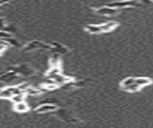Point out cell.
<instances>
[{"instance_id": "6da1fadb", "label": "cell", "mask_w": 153, "mask_h": 128, "mask_svg": "<svg viewBox=\"0 0 153 128\" xmlns=\"http://www.w3.org/2000/svg\"><path fill=\"white\" fill-rule=\"evenodd\" d=\"M23 93L19 87H8L6 89L0 90V98H10L17 94Z\"/></svg>"}, {"instance_id": "7a4b0ae2", "label": "cell", "mask_w": 153, "mask_h": 128, "mask_svg": "<svg viewBox=\"0 0 153 128\" xmlns=\"http://www.w3.org/2000/svg\"><path fill=\"white\" fill-rule=\"evenodd\" d=\"M97 14L99 15H116L119 10L117 8H113V7H110V6H106V7H102L99 8V9L96 10Z\"/></svg>"}, {"instance_id": "3957f363", "label": "cell", "mask_w": 153, "mask_h": 128, "mask_svg": "<svg viewBox=\"0 0 153 128\" xmlns=\"http://www.w3.org/2000/svg\"><path fill=\"white\" fill-rule=\"evenodd\" d=\"M137 4L136 1H133V0H123V1H119V2H114L109 4L108 6L113 7V8H123V7H131V6H135Z\"/></svg>"}, {"instance_id": "277c9868", "label": "cell", "mask_w": 153, "mask_h": 128, "mask_svg": "<svg viewBox=\"0 0 153 128\" xmlns=\"http://www.w3.org/2000/svg\"><path fill=\"white\" fill-rule=\"evenodd\" d=\"M55 110H57V106L54 104H42L36 108L37 113H48V112H53Z\"/></svg>"}, {"instance_id": "5b68a950", "label": "cell", "mask_w": 153, "mask_h": 128, "mask_svg": "<svg viewBox=\"0 0 153 128\" xmlns=\"http://www.w3.org/2000/svg\"><path fill=\"white\" fill-rule=\"evenodd\" d=\"M14 109L15 111L18 112V113H25V112L29 110V107L27 105V103H25L24 101H21V102L15 103Z\"/></svg>"}, {"instance_id": "8992f818", "label": "cell", "mask_w": 153, "mask_h": 128, "mask_svg": "<svg viewBox=\"0 0 153 128\" xmlns=\"http://www.w3.org/2000/svg\"><path fill=\"white\" fill-rule=\"evenodd\" d=\"M151 79L147 77H135V83L137 85H139L141 88H143L144 86H147L151 84Z\"/></svg>"}, {"instance_id": "52a82bcc", "label": "cell", "mask_w": 153, "mask_h": 128, "mask_svg": "<svg viewBox=\"0 0 153 128\" xmlns=\"http://www.w3.org/2000/svg\"><path fill=\"white\" fill-rule=\"evenodd\" d=\"M117 26V23L115 22V21H109V22H106L104 24H100V27H101V31L102 33L103 32H109L113 30L114 28Z\"/></svg>"}, {"instance_id": "ba28073f", "label": "cell", "mask_w": 153, "mask_h": 128, "mask_svg": "<svg viewBox=\"0 0 153 128\" xmlns=\"http://www.w3.org/2000/svg\"><path fill=\"white\" fill-rule=\"evenodd\" d=\"M86 30H87L89 33H91V34H99V33H102L100 25H89V26L86 27Z\"/></svg>"}, {"instance_id": "9c48e42d", "label": "cell", "mask_w": 153, "mask_h": 128, "mask_svg": "<svg viewBox=\"0 0 153 128\" xmlns=\"http://www.w3.org/2000/svg\"><path fill=\"white\" fill-rule=\"evenodd\" d=\"M24 97H25L24 93L17 94H15V95H13V97H11V100L15 104V103L21 102V101H24Z\"/></svg>"}, {"instance_id": "30bf717a", "label": "cell", "mask_w": 153, "mask_h": 128, "mask_svg": "<svg viewBox=\"0 0 153 128\" xmlns=\"http://www.w3.org/2000/svg\"><path fill=\"white\" fill-rule=\"evenodd\" d=\"M135 82V77H128L126 79H124L122 82L120 83V87L122 88L123 90H125L128 86H130L131 84Z\"/></svg>"}]
</instances>
